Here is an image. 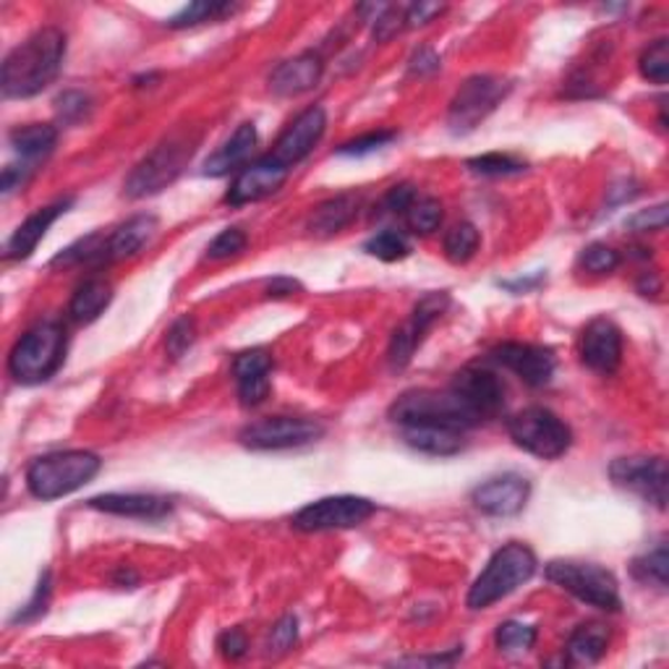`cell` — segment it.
<instances>
[{"label": "cell", "instance_id": "1", "mask_svg": "<svg viewBox=\"0 0 669 669\" xmlns=\"http://www.w3.org/2000/svg\"><path fill=\"white\" fill-rule=\"evenodd\" d=\"M66 61V34L58 27H44L6 56L0 87L9 100L40 94L58 79Z\"/></svg>", "mask_w": 669, "mask_h": 669}, {"label": "cell", "instance_id": "2", "mask_svg": "<svg viewBox=\"0 0 669 669\" xmlns=\"http://www.w3.org/2000/svg\"><path fill=\"white\" fill-rule=\"evenodd\" d=\"M102 460L89 450H61L34 458L27 468V487L37 500L53 502L87 487L100 473Z\"/></svg>", "mask_w": 669, "mask_h": 669}, {"label": "cell", "instance_id": "3", "mask_svg": "<svg viewBox=\"0 0 669 669\" xmlns=\"http://www.w3.org/2000/svg\"><path fill=\"white\" fill-rule=\"evenodd\" d=\"M197 147L199 133L191 129H178L170 133V137L162 139L160 144L131 170V176L126 178V197L144 199L160 194L162 189L176 183L178 176L189 168Z\"/></svg>", "mask_w": 669, "mask_h": 669}, {"label": "cell", "instance_id": "4", "mask_svg": "<svg viewBox=\"0 0 669 669\" xmlns=\"http://www.w3.org/2000/svg\"><path fill=\"white\" fill-rule=\"evenodd\" d=\"M390 419L398 427H445L468 432L481 419L456 390H408L390 408Z\"/></svg>", "mask_w": 669, "mask_h": 669}, {"label": "cell", "instance_id": "5", "mask_svg": "<svg viewBox=\"0 0 669 669\" xmlns=\"http://www.w3.org/2000/svg\"><path fill=\"white\" fill-rule=\"evenodd\" d=\"M66 348H69V338H66V327L61 322L48 319V322L34 324L13 346L9 356L11 377L19 385L48 382L63 367Z\"/></svg>", "mask_w": 669, "mask_h": 669}, {"label": "cell", "instance_id": "6", "mask_svg": "<svg viewBox=\"0 0 669 669\" xmlns=\"http://www.w3.org/2000/svg\"><path fill=\"white\" fill-rule=\"evenodd\" d=\"M537 555L529 545L520 541H510L502 549H497L492 560L487 562V568L481 570V576L476 578L471 591H468V607L471 609H487L495 601L510 597L512 591H518L520 586L529 583L537 572Z\"/></svg>", "mask_w": 669, "mask_h": 669}, {"label": "cell", "instance_id": "7", "mask_svg": "<svg viewBox=\"0 0 669 669\" xmlns=\"http://www.w3.org/2000/svg\"><path fill=\"white\" fill-rule=\"evenodd\" d=\"M547 578L589 607L605 609V612H617L622 607L615 572L597 562L555 560L547 565Z\"/></svg>", "mask_w": 669, "mask_h": 669}, {"label": "cell", "instance_id": "8", "mask_svg": "<svg viewBox=\"0 0 669 669\" xmlns=\"http://www.w3.org/2000/svg\"><path fill=\"white\" fill-rule=\"evenodd\" d=\"M508 432L520 450L545 460L562 458L572 445V429L560 416L541 406L523 408V411L510 416Z\"/></svg>", "mask_w": 669, "mask_h": 669}, {"label": "cell", "instance_id": "9", "mask_svg": "<svg viewBox=\"0 0 669 669\" xmlns=\"http://www.w3.org/2000/svg\"><path fill=\"white\" fill-rule=\"evenodd\" d=\"M324 423L307 416H270L247 423L238 435L243 448L249 450H291L322 440Z\"/></svg>", "mask_w": 669, "mask_h": 669}, {"label": "cell", "instance_id": "10", "mask_svg": "<svg viewBox=\"0 0 669 669\" xmlns=\"http://www.w3.org/2000/svg\"><path fill=\"white\" fill-rule=\"evenodd\" d=\"M377 512V505L367 497L356 495H334L322 497V500L307 505L293 516V529L303 533H322V531H343L356 529L367 523Z\"/></svg>", "mask_w": 669, "mask_h": 669}, {"label": "cell", "instance_id": "11", "mask_svg": "<svg viewBox=\"0 0 669 669\" xmlns=\"http://www.w3.org/2000/svg\"><path fill=\"white\" fill-rule=\"evenodd\" d=\"M508 89L510 84H505V81L497 77H489V73H479V77L468 79L450 102V110H448L450 131L452 133L473 131L489 113H495V108L505 100Z\"/></svg>", "mask_w": 669, "mask_h": 669}, {"label": "cell", "instance_id": "12", "mask_svg": "<svg viewBox=\"0 0 669 669\" xmlns=\"http://www.w3.org/2000/svg\"><path fill=\"white\" fill-rule=\"evenodd\" d=\"M609 479L615 481V487L633 492L653 505L657 510L667 508V460L661 456H630L617 458L609 466Z\"/></svg>", "mask_w": 669, "mask_h": 669}, {"label": "cell", "instance_id": "13", "mask_svg": "<svg viewBox=\"0 0 669 669\" xmlns=\"http://www.w3.org/2000/svg\"><path fill=\"white\" fill-rule=\"evenodd\" d=\"M450 307L448 293H427L423 299L413 307L411 319L403 327H398L392 332L390 340V367L392 369H406L411 363L416 348L421 346L423 334L429 332L437 319H440Z\"/></svg>", "mask_w": 669, "mask_h": 669}, {"label": "cell", "instance_id": "14", "mask_svg": "<svg viewBox=\"0 0 669 669\" xmlns=\"http://www.w3.org/2000/svg\"><path fill=\"white\" fill-rule=\"evenodd\" d=\"M288 176H291V168L280 166V162L267 152L264 158L249 162V166L236 176V181L230 183L226 194V204L243 207L251 202H262V199L278 194L282 183L288 181Z\"/></svg>", "mask_w": 669, "mask_h": 669}, {"label": "cell", "instance_id": "15", "mask_svg": "<svg viewBox=\"0 0 669 669\" xmlns=\"http://www.w3.org/2000/svg\"><path fill=\"white\" fill-rule=\"evenodd\" d=\"M324 129H327L324 108L311 106L288 123V129L280 133L278 141H274V150L270 154L280 162V166L293 170V166H299L301 160H307L309 154L314 152V147L324 137Z\"/></svg>", "mask_w": 669, "mask_h": 669}, {"label": "cell", "instance_id": "16", "mask_svg": "<svg viewBox=\"0 0 669 669\" xmlns=\"http://www.w3.org/2000/svg\"><path fill=\"white\" fill-rule=\"evenodd\" d=\"M450 388L471 406V411L479 416L481 421L492 419V416H497L505 408V385L500 382V377L487 367H476V363H471V367L460 369L458 375L452 377Z\"/></svg>", "mask_w": 669, "mask_h": 669}, {"label": "cell", "instance_id": "17", "mask_svg": "<svg viewBox=\"0 0 669 669\" xmlns=\"http://www.w3.org/2000/svg\"><path fill=\"white\" fill-rule=\"evenodd\" d=\"M531 497V481L520 473H502L473 489L476 510L492 518H512L526 508Z\"/></svg>", "mask_w": 669, "mask_h": 669}, {"label": "cell", "instance_id": "18", "mask_svg": "<svg viewBox=\"0 0 669 669\" xmlns=\"http://www.w3.org/2000/svg\"><path fill=\"white\" fill-rule=\"evenodd\" d=\"M489 356H492L495 363H500V367H505L516 377L523 379L529 388H545V385L552 382V377H555L557 359H555V353L545 346L502 343V346H497Z\"/></svg>", "mask_w": 669, "mask_h": 669}, {"label": "cell", "instance_id": "19", "mask_svg": "<svg viewBox=\"0 0 669 669\" xmlns=\"http://www.w3.org/2000/svg\"><path fill=\"white\" fill-rule=\"evenodd\" d=\"M581 361L597 375H615L622 361V332L612 319L597 317L583 327Z\"/></svg>", "mask_w": 669, "mask_h": 669}, {"label": "cell", "instance_id": "20", "mask_svg": "<svg viewBox=\"0 0 669 669\" xmlns=\"http://www.w3.org/2000/svg\"><path fill=\"white\" fill-rule=\"evenodd\" d=\"M272 356L264 348H251V351L238 353L233 359V377L238 388V400L241 406L254 408L264 403L270 396V375H272Z\"/></svg>", "mask_w": 669, "mask_h": 669}, {"label": "cell", "instance_id": "21", "mask_svg": "<svg viewBox=\"0 0 669 669\" xmlns=\"http://www.w3.org/2000/svg\"><path fill=\"white\" fill-rule=\"evenodd\" d=\"M154 233H158V218L154 214H133L131 220L121 222L108 238H102L98 262L94 264L102 267L131 259L144 249V243H150Z\"/></svg>", "mask_w": 669, "mask_h": 669}, {"label": "cell", "instance_id": "22", "mask_svg": "<svg viewBox=\"0 0 669 669\" xmlns=\"http://www.w3.org/2000/svg\"><path fill=\"white\" fill-rule=\"evenodd\" d=\"M92 510L108 512V516L118 518H139V520H160L170 516L173 510V500L160 495H139V492H110L98 495L87 502Z\"/></svg>", "mask_w": 669, "mask_h": 669}, {"label": "cell", "instance_id": "23", "mask_svg": "<svg viewBox=\"0 0 669 669\" xmlns=\"http://www.w3.org/2000/svg\"><path fill=\"white\" fill-rule=\"evenodd\" d=\"M257 126L254 123H241L233 131V137L222 141V147H218L210 158L204 162V176L212 178H222L230 173H241L243 168L249 166L251 154L257 150Z\"/></svg>", "mask_w": 669, "mask_h": 669}, {"label": "cell", "instance_id": "24", "mask_svg": "<svg viewBox=\"0 0 669 669\" xmlns=\"http://www.w3.org/2000/svg\"><path fill=\"white\" fill-rule=\"evenodd\" d=\"M73 204V197L58 199V202L40 207L34 214H29V218L21 222V226L13 230V236L9 238V243H6V257L9 259H27L34 254V249L40 247V241L48 233V228L53 226V222L61 218V214L69 210Z\"/></svg>", "mask_w": 669, "mask_h": 669}, {"label": "cell", "instance_id": "25", "mask_svg": "<svg viewBox=\"0 0 669 669\" xmlns=\"http://www.w3.org/2000/svg\"><path fill=\"white\" fill-rule=\"evenodd\" d=\"M324 73V63L317 53H301L291 58V61L280 63L278 69L272 71L270 77V87L274 94L280 98H296V94L309 92L319 84Z\"/></svg>", "mask_w": 669, "mask_h": 669}, {"label": "cell", "instance_id": "26", "mask_svg": "<svg viewBox=\"0 0 669 669\" xmlns=\"http://www.w3.org/2000/svg\"><path fill=\"white\" fill-rule=\"evenodd\" d=\"M9 141L17 154H21V166L34 170L42 160H48L50 154H53L58 144V129L50 123L17 126V129L9 133Z\"/></svg>", "mask_w": 669, "mask_h": 669}, {"label": "cell", "instance_id": "27", "mask_svg": "<svg viewBox=\"0 0 669 669\" xmlns=\"http://www.w3.org/2000/svg\"><path fill=\"white\" fill-rule=\"evenodd\" d=\"M408 448L423 452V456L448 458L458 456L466 448V432L445 427H400Z\"/></svg>", "mask_w": 669, "mask_h": 669}, {"label": "cell", "instance_id": "28", "mask_svg": "<svg viewBox=\"0 0 669 669\" xmlns=\"http://www.w3.org/2000/svg\"><path fill=\"white\" fill-rule=\"evenodd\" d=\"M361 207V197L359 194H338L332 199H327L314 210L309 220L311 233L317 236H332L340 233V230L351 226L356 220V214H359Z\"/></svg>", "mask_w": 669, "mask_h": 669}, {"label": "cell", "instance_id": "29", "mask_svg": "<svg viewBox=\"0 0 669 669\" xmlns=\"http://www.w3.org/2000/svg\"><path fill=\"white\" fill-rule=\"evenodd\" d=\"M110 301H113V288H110V282L100 278L84 280L77 288V293L71 296L69 317L77 324H89L110 307Z\"/></svg>", "mask_w": 669, "mask_h": 669}, {"label": "cell", "instance_id": "30", "mask_svg": "<svg viewBox=\"0 0 669 669\" xmlns=\"http://www.w3.org/2000/svg\"><path fill=\"white\" fill-rule=\"evenodd\" d=\"M609 628L605 622H583L572 630L568 641V659L572 665H597L607 653Z\"/></svg>", "mask_w": 669, "mask_h": 669}, {"label": "cell", "instance_id": "31", "mask_svg": "<svg viewBox=\"0 0 669 669\" xmlns=\"http://www.w3.org/2000/svg\"><path fill=\"white\" fill-rule=\"evenodd\" d=\"M479 243L481 236L476 226H471V222H458V226L448 230V236H445V257H448L452 264H466L468 259H473L476 251H479Z\"/></svg>", "mask_w": 669, "mask_h": 669}, {"label": "cell", "instance_id": "32", "mask_svg": "<svg viewBox=\"0 0 669 669\" xmlns=\"http://www.w3.org/2000/svg\"><path fill=\"white\" fill-rule=\"evenodd\" d=\"M233 9L236 6L218 3V0H197V3L183 6V9L178 11L173 19L166 21V24L170 29H189V27L204 24V21H214V19L226 17V13H230Z\"/></svg>", "mask_w": 669, "mask_h": 669}, {"label": "cell", "instance_id": "33", "mask_svg": "<svg viewBox=\"0 0 669 669\" xmlns=\"http://www.w3.org/2000/svg\"><path fill=\"white\" fill-rule=\"evenodd\" d=\"M406 222L416 236H432L442 226V204L435 197H416L406 210Z\"/></svg>", "mask_w": 669, "mask_h": 669}, {"label": "cell", "instance_id": "34", "mask_svg": "<svg viewBox=\"0 0 669 669\" xmlns=\"http://www.w3.org/2000/svg\"><path fill=\"white\" fill-rule=\"evenodd\" d=\"M537 636L539 633L533 626H526V622H518V620H508L497 628L495 643L502 653H526L533 649Z\"/></svg>", "mask_w": 669, "mask_h": 669}, {"label": "cell", "instance_id": "35", "mask_svg": "<svg viewBox=\"0 0 669 669\" xmlns=\"http://www.w3.org/2000/svg\"><path fill=\"white\" fill-rule=\"evenodd\" d=\"M363 251H367L369 257L382 259V262H400V259L411 254V243H408L406 236L398 233V230H382V233L371 236L369 241L363 243Z\"/></svg>", "mask_w": 669, "mask_h": 669}, {"label": "cell", "instance_id": "36", "mask_svg": "<svg viewBox=\"0 0 669 669\" xmlns=\"http://www.w3.org/2000/svg\"><path fill=\"white\" fill-rule=\"evenodd\" d=\"M638 69H641V77L649 79L651 84H667L669 77V40H657L649 48L643 50L641 61H638Z\"/></svg>", "mask_w": 669, "mask_h": 669}, {"label": "cell", "instance_id": "37", "mask_svg": "<svg viewBox=\"0 0 669 669\" xmlns=\"http://www.w3.org/2000/svg\"><path fill=\"white\" fill-rule=\"evenodd\" d=\"M468 168H471L476 176H492V178H500V176H516V173H523V170H526V162H523V160H518V158H512V154L489 152V154H481V158L468 160Z\"/></svg>", "mask_w": 669, "mask_h": 669}, {"label": "cell", "instance_id": "38", "mask_svg": "<svg viewBox=\"0 0 669 669\" xmlns=\"http://www.w3.org/2000/svg\"><path fill=\"white\" fill-rule=\"evenodd\" d=\"M633 572L638 581L643 583H657L659 589H667V572H669V557L667 547L659 545L653 552H649L641 560L633 562Z\"/></svg>", "mask_w": 669, "mask_h": 669}, {"label": "cell", "instance_id": "39", "mask_svg": "<svg viewBox=\"0 0 669 669\" xmlns=\"http://www.w3.org/2000/svg\"><path fill=\"white\" fill-rule=\"evenodd\" d=\"M620 254L612 247H607V243H591V247H586L581 251V257H578V264H581V270L591 272V274H609L615 272L617 267H620Z\"/></svg>", "mask_w": 669, "mask_h": 669}, {"label": "cell", "instance_id": "40", "mask_svg": "<svg viewBox=\"0 0 669 669\" xmlns=\"http://www.w3.org/2000/svg\"><path fill=\"white\" fill-rule=\"evenodd\" d=\"M247 243H249V238L241 228H226L222 233L214 236L210 247H207V259H212V262H222V259L238 257L243 249H247Z\"/></svg>", "mask_w": 669, "mask_h": 669}, {"label": "cell", "instance_id": "41", "mask_svg": "<svg viewBox=\"0 0 669 669\" xmlns=\"http://www.w3.org/2000/svg\"><path fill=\"white\" fill-rule=\"evenodd\" d=\"M197 340V322L191 317H181L170 324L168 338H166V348L170 353V359H181V356L194 346Z\"/></svg>", "mask_w": 669, "mask_h": 669}, {"label": "cell", "instance_id": "42", "mask_svg": "<svg viewBox=\"0 0 669 669\" xmlns=\"http://www.w3.org/2000/svg\"><path fill=\"white\" fill-rule=\"evenodd\" d=\"M89 110H92V100H89V94L77 92V89L63 92L61 98L56 100V113H58V118H61V123L84 121V118L89 116Z\"/></svg>", "mask_w": 669, "mask_h": 669}, {"label": "cell", "instance_id": "43", "mask_svg": "<svg viewBox=\"0 0 669 669\" xmlns=\"http://www.w3.org/2000/svg\"><path fill=\"white\" fill-rule=\"evenodd\" d=\"M396 131H371L363 133L359 139L346 141L343 147H338V154H351V158H363V154H371L377 150H382V147H388L392 139H396Z\"/></svg>", "mask_w": 669, "mask_h": 669}, {"label": "cell", "instance_id": "44", "mask_svg": "<svg viewBox=\"0 0 669 669\" xmlns=\"http://www.w3.org/2000/svg\"><path fill=\"white\" fill-rule=\"evenodd\" d=\"M296 641H299V620L293 615H286L282 620L274 622L270 641H267V649L272 653H286L291 651Z\"/></svg>", "mask_w": 669, "mask_h": 669}, {"label": "cell", "instance_id": "45", "mask_svg": "<svg viewBox=\"0 0 669 669\" xmlns=\"http://www.w3.org/2000/svg\"><path fill=\"white\" fill-rule=\"evenodd\" d=\"M48 599H50V572H42L40 583H37L34 589V597L19 609L17 617H13V622H32L37 617H42L44 607H48Z\"/></svg>", "mask_w": 669, "mask_h": 669}, {"label": "cell", "instance_id": "46", "mask_svg": "<svg viewBox=\"0 0 669 669\" xmlns=\"http://www.w3.org/2000/svg\"><path fill=\"white\" fill-rule=\"evenodd\" d=\"M628 228L633 233H659L667 228V204H657L651 210H643L628 220Z\"/></svg>", "mask_w": 669, "mask_h": 669}, {"label": "cell", "instance_id": "47", "mask_svg": "<svg viewBox=\"0 0 669 669\" xmlns=\"http://www.w3.org/2000/svg\"><path fill=\"white\" fill-rule=\"evenodd\" d=\"M218 649H220V653H222V657H226V659L238 661L241 657H247V651H249V638H247V633H243L241 628H230V630H226V633L220 636Z\"/></svg>", "mask_w": 669, "mask_h": 669}, {"label": "cell", "instance_id": "48", "mask_svg": "<svg viewBox=\"0 0 669 669\" xmlns=\"http://www.w3.org/2000/svg\"><path fill=\"white\" fill-rule=\"evenodd\" d=\"M416 189L411 183H400V186H392V189L388 191V194H385V199H382V207L388 212H400V214H406V210L408 207H411L413 202H416Z\"/></svg>", "mask_w": 669, "mask_h": 669}, {"label": "cell", "instance_id": "49", "mask_svg": "<svg viewBox=\"0 0 669 669\" xmlns=\"http://www.w3.org/2000/svg\"><path fill=\"white\" fill-rule=\"evenodd\" d=\"M445 11L442 3H413L406 9V27H421Z\"/></svg>", "mask_w": 669, "mask_h": 669}, {"label": "cell", "instance_id": "50", "mask_svg": "<svg viewBox=\"0 0 669 669\" xmlns=\"http://www.w3.org/2000/svg\"><path fill=\"white\" fill-rule=\"evenodd\" d=\"M440 56L435 53L432 48H419L411 58V73H419V77H423V73H435L440 71Z\"/></svg>", "mask_w": 669, "mask_h": 669}, {"label": "cell", "instance_id": "51", "mask_svg": "<svg viewBox=\"0 0 669 669\" xmlns=\"http://www.w3.org/2000/svg\"><path fill=\"white\" fill-rule=\"evenodd\" d=\"M32 173H34V170L27 168V166H9L3 170V176H0V189H3V194L9 197L11 191H17L19 186H24L27 178Z\"/></svg>", "mask_w": 669, "mask_h": 669}, {"label": "cell", "instance_id": "52", "mask_svg": "<svg viewBox=\"0 0 669 669\" xmlns=\"http://www.w3.org/2000/svg\"><path fill=\"white\" fill-rule=\"evenodd\" d=\"M301 291V282H296L293 278H274L267 286V296L270 299H286V296H293Z\"/></svg>", "mask_w": 669, "mask_h": 669}, {"label": "cell", "instance_id": "53", "mask_svg": "<svg viewBox=\"0 0 669 669\" xmlns=\"http://www.w3.org/2000/svg\"><path fill=\"white\" fill-rule=\"evenodd\" d=\"M659 278L657 272H643L641 280H638V293L641 296H657L659 293Z\"/></svg>", "mask_w": 669, "mask_h": 669}, {"label": "cell", "instance_id": "54", "mask_svg": "<svg viewBox=\"0 0 669 669\" xmlns=\"http://www.w3.org/2000/svg\"><path fill=\"white\" fill-rule=\"evenodd\" d=\"M137 581H139L137 572H133L131 568H121V570L116 572V583L123 586V589H126V586H129V589H133V586H137Z\"/></svg>", "mask_w": 669, "mask_h": 669}]
</instances>
